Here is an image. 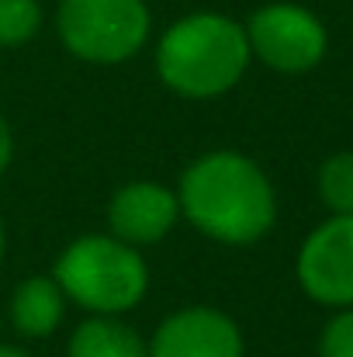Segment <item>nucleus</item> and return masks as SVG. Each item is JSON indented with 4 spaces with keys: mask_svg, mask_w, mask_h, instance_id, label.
Returning a JSON list of instances; mask_svg holds the SVG:
<instances>
[{
    "mask_svg": "<svg viewBox=\"0 0 353 357\" xmlns=\"http://www.w3.org/2000/svg\"><path fill=\"white\" fill-rule=\"evenodd\" d=\"M0 330H3V323H0Z\"/></svg>",
    "mask_w": 353,
    "mask_h": 357,
    "instance_id": "17",
    "label": "nucleus"
},
{
    "mask_svg": "<svg viewBox=\"0 0 353 357\" xmlns=\"http://www.w3.org/2000/svg\"><path fill=\"white\" fill-rule=\"evenodd\" d=\"M177 222H180L177 191L149 177L121 184L108 202V233L135 250L163 243Z\"/></svg>",
    "mask_w": 353,
    "mask_h": 357,
    "instance_id": "8",
    "label": "nucleus"
},
{
    "mask_svg": "<svg viewBox=\"0 0 353 357\" xmlns=\"http://www.w3.org/2000/svg\"><path fill=\"white\" fill-rule=\"evenodd\" d=\"M0 357H31L24 347H17V344H0Z\"/></svg>",
    "mask_w": 353,
    "mask_h": 357,
    "instance_id": "15",
    "label": "nucleus"
},
{
    "mask_svg": "<svg viewBox=\"0 0 353 357\" xmlns=\"http://www.w3.org/2000/svg\"><path fill=\"white\" fill-rule=\"evenodd\" d=\"M3 260H7V229H3V219H0V271H3Z\"/></svg>",
    "mask_w": 353,
    "mask_h": 357,
    "instance_id": "16",
    "label": "nucleus"
},
{
    "mask_svg": "<svg viewBox=\"0 0 353 357\" xmlns=\"http://www.w3.org/2000/svg\"><path fill=\"white\" fill-rule=\"evenodd\" d=\"M66 295L56 284L52 274H31L14 284L10 302H7V319L17 337L24 340H45L63 326L66 316Z\"/></svg>",
    "mask_w": 353,
    "mask_h": 357,
    "instance_id": "9",
    "label": "nucleus"
},
{
    "mask_svg": "<svg viewBox=\"0 0 353 357\" xmlns=\"http://www.w3.org/2000/svg\"><path fill=\"white\" fill-rule=\"evenodd\" d=\"M66 357H149V344L121 316H87L70 333Z\"/></svg>",
    "mask_w": 353,
    "mask_h": 357,
    "instance_id": "10",
    "label": "nucleus"
},
{
    "mask_svg": "<svg viewBox=\"0 0 353 357\" xmlns=\"http://www.w3.org/2000/svg\"><path fill=\"white\" fill-rule=\"evenodd\" d=\"M10 160H14V128H10V121L0 115V177L7 174Z\"/></svg>",
    "mask_w": 353,
    "mask_h": 357,
    "instance_id": "14",
    "label": "nucleus"
},
{
    "mask_svg": "<svg viewBox=\"0 0 353 357\" xmlns=\"http://www.w3.org/2000/svg\"><path fill=\"white\" fill-rule=\"evenodd\" d=\"M301 291L329 309H353V215H329L315 226L295 260Z\"/></svg>",
    "mask_w": 353,
    "mask_h": 357,
    "instance_id": "6",
    "label": "nucleus"
},
{
    "mask_svg": "<svg viewBox=\"0 0 353 357\" xmlns=\"http://www.w3.org/2000/svg\"><path fill=\"white\" fill-rule=\"evenodd\" d=\"M242 28H246L253 59H260L263 66L284 77L315 70L329 49L326 24L308 7L291 3V0H274V3L256 7Z\"/></svg>",
    "mask_w": 353,
    "mask_h": 357,
    "instance_id": "5",
    "label": "nucleus"
},
{
    "mask_svg": "<svg viewBox=\"0 0 353 357\" xmlns=\"http://www.w3.org/2000/svg\"><path fill=\"white\" fill-rule=\"evenodd\" d=\"M52 278L66 302L80 305L87 316H125L149 295V264L142 250L111 233L70 239L52 264Z\"/></svg>",
    "mask_w": 353,
    "mask_h": 357,
    "instance_id": "3",
    "label": "nucleus"
},
{
    "mask_svg": "<svg viewBox=\"0 0 353 357\" xmlns=\"http://www.w3.org/2000/svg\"><path fill=\"white\" fill-rule=\"evenodd\" d=\"M159 84L187 101H215L239 87L253 52L242 21L219 10H194L177 17L156 42Z\"/></svg>",
    "mask_w": 353,
    "mask_h": 357,
    "instance_id": "2",
    "label": "nucleus"
},
{
    "mask_svg": "<svg viewBox=\"0 0 353 357\" xmlns=\"http://www.w3.org/2000/svg\"><path fill=\"white\" fill-rule=\"evenodd\" d=\"M38 0H0V49H21L42 31Z\"/></svg>",
    "mask_w": 353,
    "mask_h": 357,
    "instance_id": "12",
    "label": "nucleus"
},
{
    "mask_svg": "<svg viewBox=\"0 0 353 357\" xmlns=\"http://www.w3.org/2000/svg\"><path fill=\"white\" fill-rule=\"evenodd\" d=\"M319 357H353V309H336V316L322 326Z\"/></svg>",
    "mask_w": 353,
    "mask_h": 357,
    "instance_id": "13",
    "label": "nucleus"
},
{
    "mask_svg": "<svg viewBox=\"0 0 353 357\" xmlns=\"http://www.w3.org/2000/svg\"><path fill=\"white\" fill-rule=\"evenodd\" d=\"M319 198L333 215H353V153H333L322 160L319 177H315Z\"/></svg>",
    "mask_w": 353,
    "mask_h": 357,
    "instance_id": "11",
    "label": "nucleus"
},
{
    "mask_svg": "<svg viewBox=\"0 0 353 357\" xmlns=\"http://www.w3.org/2000/svg\"><path fill=\"white\" fill-rule=\"evenodd\" d=\"M146 344L149 357H246L239 323L215 305H184L170 312Z\"/></svg>",
    "mask_w": 353,
    "mask_h": 357,
    "instance_id": "7",
    "label": "nucleus"
},
{
    "mask_svg": "<svg viewBox=\"0 0 353 357\" xmlns=\"http://www.w3.org/2000/svg\"><path fill=\"white\" fill-rule=\"evenodd\" d=\"M56 31L73 59L118 66L146 49L152 14L146 0H59Z\"/></svg>",
    "mask_w": 353,
    "mask_h": 357,
    "instance_id": "4",
    "label": "nucleus"
},
{
    "mask_svg": "<svg viewBox=\"0 0 353 357\" xmlns=\"http://www.w3.org/2000/svg\"><path fill=\"white\" fill-rule=\"evenodd\" d=\"M173 191L180 219L222 246H253L277 222V191L267 170L239 149L194 156Z\"/></svg>",
    "mask_w": 353,
    "mask_h": 357,
    "instance_id": "1",
    "label": "nucleus"
}]
</instances>
